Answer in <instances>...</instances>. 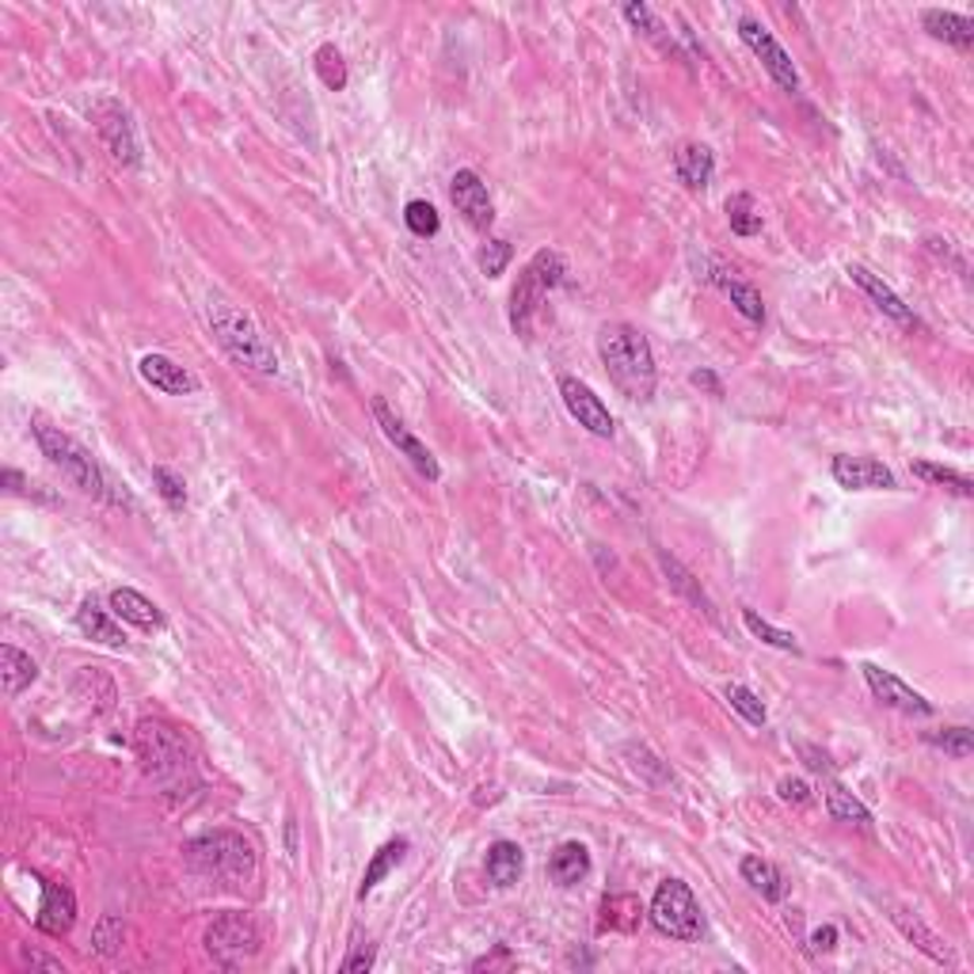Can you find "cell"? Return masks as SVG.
Listing matches in <instances>:
<instances>
[{
	"mask_svg": "<svg viewBox=\"0 0 974 974\" xmlns=\"http://www.w3.org/2000/svg\"><path fill=\"white\" fill-rule=\"evenodd\" d=\"M598 358H601V366H606L613 389L621 392V397H629L632 404H647V400L655 397V385H659L655 351L636 324H624V320L601 324Z\"/></svg>",
	"mask_w": 974,
	"mask_h": 974,
	"instance_id": "cell-1",
	"label": "cell"
},
{
	"mask_svg": "<svg viewBox=\"0 0 974 974\" xmlns=\"http://www.w3.org/2000/svg\"><path fill=\"white\" fill-rule=\"evenodd\" d=\"M137 762H142L145 777L160 784L165 792H183L195 788V754H191L187 739L165 720H142L134 731Z\"/></svg>",
	"mask_w": 974,
	"mask_h": 974,
	"instance_id": "cell-2",
	"label": "cell"
},
{
	"mask_svg": "<svg viewBox=\"0 0 974 974\" xmlns=\"http://www.w3.org/2000/svg\"><path fill=\"white\" fill-rule=\"evenodd\" d=\"M31 435H35L38 450H42V458L50 461L53 468H61V476H65L73 487H81L84 495H92V499L99 502H126V495L114 491V484L107 480V473L99 468V461L92 458L88 450H84L76 438H69L61 427H53L50 419H42V415H35L31 419Z\"/></svg>",
	"mask_w": 974,
	"mask_h": 974,
	"instance_id": "cell-3",
	"label": "cell"
},
{
	"mask_svg": "<svg viewBox=\"0 0 974 974\" xmlns=\"http://www.w3.org/2000/svg\"><path fill=\"white\" fill-rule=\"evenodd\" d=\"M183 861L191 872L206 879H218L226 887H244L255 876V849L252 841L233 830L198 833L183 845Z\"/></svg>",
	"mask_w": 974,
	"mask_h": 974,
	"instance_id": "cell-4",
	"label": "cell"
},
{
	"mask_svg": "<svg viewBox=\"0 0 974 974\" xmlns=\"http://www.w3.org/2000/svg\"><path fill=\"white\" fill-rule=\"evenodd\" d=\"M210 328L218 336L221 351L236 362V366L252 369L259 377L278 374V354L270 346V339L263 336V328L244 313V308L229 305V301H210Z\"/></svg>",
	"mask_w": 974,
	"mask_h": 974,
	"instance_id": "cell-5",
	"label": "cell"
},
{
	"mask_svg": "<svg viewBox=\"0 0 974 974\" xmlns=\"http://www.w3.org/2000/svg\"><path fill=\"white\" fill-rule=\"evenodd\" d=\"M563 275H568V263H563V255L552 252V247H540V252L525 263L514 290H510V328H514V336H522V339L533 336V316H537V308L545 305L548 290H556V285L563 282Z\"/></svg>",
	"mask_w": 974,
	"mask_h": 974,
	"instance_id": "cell-6",
	"label": "cell"
},
{
	"mask_svg": "<svg viewBox=\"0 0 974 974\" xmlns=\"http://www.w3.org/2000/svg\"><path fill=\"white\" fill-rule=\"evenodd\" d=\"M647 914H652L655 929L667 933L670 940H685V945H693V940L705 937L701 902H697V894L690 891V884H682V879H667V884H659Z\"/></svg>",
	"mask_w": 974,
	"mask_h": 974,
	"instance_id": "cell-7",
	"label": "cell"
},
{
	"mask_svg": "<svg viewBox=\"0 0 974 974\" xmlns=\"http://www.w3.org/2000/svg\"><path fill=\"white\" fill-rule=\"evenodd\" d=\"M203 945H206V952H210V960L218 963V967L241 971L244 963H252L255 955H259L263 933L247 914H221V917H214L210 922Z\"/></svg>",
	"mask_w": 974,
	"mask_h": 974,
	"instance_id": "cell-8",
	"label": "cell"
},
{
	"mask_svg": "<svg viewBox=\"0 0 974 974\" xmlns=\"http://www.w3.org/2000/svg\"><path fill=\"white\" fill-rule=\"evenodd\" d=\"M92 122H96L99 142L107 145V153H111L119 165H126V168L142 165V142H137L134 119H130V111L119 104V99L99 96L96 104H92Z\"/></svg>",
	"mask_w": 974,
	"mask_h": 974,
	"instance_id": "cell-9",
	"label": "cell"
},
{
	"mask_svg": "<svg viewBox=\"0 0 974 974\" xmlns=\"http://www.w3.org/2000/svg\"><path fill=\"white\" fill-rule=\"evenodd\" d=\"M739 38L750 46V50H754V58L762 61V69L769 73V81L777 84V88L800 92V69L792 65L788 50L769 35V31L762 27V23L750 20V15H742V20H739Z\"/></svg>",
	"mask_w": 974,
	"mask_h": 974,
	"instance_id": "cell-10",
	"label": "cell"
},
{
	"mask_svg": "<svg viewBox=\"0 0 974 974\" xmlns=\"http://www.w3.org/2000/svg\"><path fill=\"white\" fill-rule=\"evenodd\" d=\"M369 407H374V419H377V427H381V435L389 438V442L397 446V450L404 453L407 461H412V465H415V473H419L423 480H430V484H435L438 476H442V468H438L435 453H430L427 446H423L419 438H415L412 430L404 427V419H400V415L392 412V407L385 404L381 397H374V404H369Z\"/></svg>",
	"mask_w": 974,
	"mask_h": 974,
	"instance_id": "cell-11",
	"label": "cell"
},
{
	"mask_svg": "<svg viewBox=\"0 0 974 974\" xmlns=\"http://www.w3.org/2000/svg\"><path fill=\"white\" fill-rule=\"evenodd\" d=\"M560 397L579 427H586L598 438H613V415H609V407L601 404V397L591 385L579 381V377H560Z\"/></svg>",
	"mask_w": 974,
	"mask_h": 974,
	"instance_id": "cell-12",
	"label": "cell"
},
{
	"mask_svg": "<svg viewBox=\"0 0 974 974\" xmlns=\"http://www.w3.org/2000/svg\"><path fill=\"white\" fill-rule=\"evenodd\" d=\"M864 682H868L872 697L879 701V705L894 708V713L902 716H933V705L922 697L917 690H910L906 682H902L899 674H891V670L876 667V662H864Z\"/></svg>",
	"mask_w": 974,
	"mask_h": 974,
	"instance_id": "cell-13",
	"label": "cell"
},
{
	"mask_svg": "<svg viewBox=\"0 0 974 974\" xmlns=\"http://www.w3.org/2000/svg\"><path fill=\"white\" fill-rule=\"evenodd\" d=\"M450 198H453V206H458V214L473 229L487 233V229L495 226V206H491V195H487V183L480 180V172H473V168L453 172Z\"/></svg>",
	"mask_w": 974,
	"mask_h": 974,
	"instance_id": "cell-14",
	"label": "cell"
},
{
	"mask_svg": "<svg viewBox=\"0 0 974 974\" xmlns=\"http://www.w3.org/2000/svg\"><path fill=\"white\" fill-rule=\"evenodd\" d=\"M830 473L845 491H894L899 487L891 468L876 458H849V453H841V458H833Z\"/></svg>",
	"mask_w": 974,
	"mask_h": 974,
	"instance_id": "cell-15",
	"label": "cell"
},
{
	"mask_svg": "<svg viewBox=\"0 0 974 974\" xmlns=\"http://www.w3.org/2000/svg\"><path fill=\"white\" fill-rule=\"evenodd\" d=\"M849 278H853L856 285H861L864 293H868L872 297V305L879 308V313L887 316V320H894V324H902V328H922V320H917V313L914 308L906 305V301L899 297V293L891 290V285L884 282V278L879 275H872L868 267H861V263H853V267H849Z\"/></svg>",
	"mask_w": 974,
	"mask_h": 974,
	"instance_id": "cell-16",
	"label": "cell"
},
{
	"mask_svg": "<svg viewBox=\"0 0 974 974\" xmlns=\"http://www.w3.org/2000/svg\"><path fill=\"white\" fill-rule=\"evenodd\" d=\"M137 374H142L153 389L165 392V397H195L198 392V377L191 374L187 366H180L175 358H168V354H145V358L137 362Z\"/></svg>",
	"mask_w": 974,
	"mask_h": 974,
	"instance_id": "cell-17",
	"label": "cell"
},
{
	"mask_svg": "<svg viewBox=\"0 0 974 974\" xmlns=\"http://www.w3.org/2000/svg\"><path fill=\"white\" fill-rule=\"evenodd\" d=\"M38 929L50 933V937H65L76 922V899L65 884H53V879H42V906H38Z\"/></svg>",
	"mask_w": 974,
	"mask_h": 974,
	"instance_id": "cell-18",
	"label": "cell"
},
{
	"mask_svg": "<svg viewBox=\"0 0 974 974\" xmlns=\"http://www.w3.org/2000/svg\"><path fill=\"white\" fill-rule=\"evenodd\" d=\"M107 606H111L114 617H122V621L134 624V629H142V632H160L168 624V617L160 613L157 601H149L142 591H134V586H119V591H111Z\"/></svg>",
	"mask_w": 974,
	"mask_h": 974,
	"instance_id": "cell-19",
	"label": "cell"
},
{
	"mask_svg": "<svg viewBox=\"0 0 974 974\" xmlns=\"http://www.w3.org/2000/svg\"><path fill=\"white\" fill-rule=\"evenodd\" d=\"M674 172L690 191H705L708 183H713V172H716L713 149L701 145V142H682L678 145V153H674Z\"/></svg>",
	"mask_w": 974,
	"mask_h": 974,
	"instance_id": "cell-20",
	"label": "cell"
},
{
	"mask_svg": "<svg viewBox=\"0 0 974 974\" xmlns=\"http://www.w3.org/2000/svg\"><path fill=\"white\" fill-rule=\"evenodd\" d=\"M591 876V849L583 841H563L556 853L548 856V879L560 887H575Z\"/></svg>",
	"mask_w": 974,
	"mask_h": 974,
	"instance_id": "cell-21",
	"label": "cell"
},
{
	"mask_svg": "<svg viewBox=\"0 0 974 974\" xmlns=\"http://www.w3.org/2000/svg\"><path fill=\"white\" fill-rule=\"evenodd\" d=\"M922 27L929 31L933 38H940V42L955 46V50H971L974 46V20L971 15L945 12V8H929V12H922Z\"/></svg>",
	"mask_w": 974,
	"mask_h": 974,
	"instance_id": "cell-22",
	"label": "cell"
},
{
	"mask_svg": "<svg viewBox=\"0 0 974 974\" xmlns=\"http://www.w3.org/2000/svg\"><path fill=\"white\" fill-rule=\"evenodd\" d=\"M76 629H81L88 640H96V644H104V647H126L122 629L111 621V609H104L96 598L81 601V609H76Z\"/></svg>",
	"mask_w": 974,
	"mask_h": 974,
	"instance_id": "cell-23",
	"label": "cell"
},
{
	"mask_svg": "<svg viewBox=\"0 0 974 974\" xmlns=\"http://www.w3.org/2000/svg\"><path fill=\"white\" fill-rule=\"evenodd\" d=\"M484 872H487V879H491L495 887H514L518 879H522V872H525L522 845H518V841H495V845L487 849Z\"/></svg>",
	"mask_w": 974,
	"mask_h": 974,
	"instance_id": "cell-24",
	"label": "cell"
},
{
	"mask_svg": "<svg viewBox=\"0 0 974 974\" xmlns=\"http://www.w3.org/2000/svg\"><path fill=\"white\" fill-rule=\"evenodd\" d=\"M891 917H894V925H899V929H902V937L914 940V945L922 948V952L929 955L933 963H940V967H955V952L945 945V940L937 937V933L929 929V925L917 922V917H910L906 910H894Z\"/></svg>",
	"mask_w": 974,
	"mask_h": 974,
	"instance_id": "cell-25",
	"label": "cell"
},
{
	"mask_svg": "<svg viewBox=\"0 0 974 974\" xmlns=\"http://www.w3.org/2000/svg\"><path fill=\"white\" fill-rule=\"evenodd\" d=\"M742 879H746L750 887H754L757 894H762L765 902H780L784 899V876H780V868L772 861H765V856H742L739 864Z\"/></svg>",
	"mask_w": 974,
	"mask_h": 974,
	"instance_id": "cell-26",
	"label": "cell"
},
{
	"mask_svg": "<svg viewBox=\"0 0 974 974\" xmlns=\"http://www.w3.org/2000/svg\"><path fill=\"white\" fill-rule=\"evenodd\" d=\"M407 849H412V841L407 838H392V841H385V845L377 849L374 861L366 864V876H362V884H358V899H369V894L377 891V884H381V879L389 876L400 861H404Z\"/></svg>",
	"mask_w": 974,
	"mask_h": 974,
	"instance_id": "cell-27",
	"label": "cell"
},
{
	"mask_svg": "<svg viewBox=\"0 0 974 974\" xmlns=\"http://www.w3.org/2000/svg\"><path fill=\"white\" fill-rule=\"evenodd\" d=\"M708 278H713V282L720 285L723 293H728L731 305L739 308V313L746 316V320L765 324V301H762V293H757L754 285L742 282V278H731L728 270H720V267H716V275H708Z\"/></svg>",
	"mask_w": 974,
	"mask_h": 974,
	"instance_id": "cell-28",
	"label": "cell"
},
{
	"mask_svg": "<svg viewBox=\"0 0 974 974\" xmlns=\"http://www.w3.org/2000/svg\"><path fill=\"white\" fill-rule=\"evenodd\" d=\"M0 674H4V697H20V693L38 678V667L31 655L20 652V647L4 644L0 647Z\"/></svg>",
	"mask_w": 974,
	"mask_h": 974,
	"instance_id": "cell-29",
	"label": "cell"
},
{
	"mask_svg": "<svg viewBox=\"0 0 974 974\" xmlns=\"http://www.w3.org/2000/svg\"><path fill=\"white\" fill-rule=\"evenodd\" d=\"M659 563H662V571H667L670 586H674V591L682 594V598H690V601H693V609H701V613H705L708 621H716V606H713V598H708V594L701 591V583H697V579H693V571H685L682 563H678L674 556H667V552L659 556Z\"/></svg>",
	"mask_w": 974,
	"mask_h": 974,
	"instance_id": "cell-30",
	"label": "cell"
},
{
	"mask_svg": "<svg viewBox=\"0 0 974 974\" xmlns=\"http://www.w3.org/2000/svg\"><path fill=\"white\" fill-rule=\"evenodd\" d=\"M826 811H830L833 823H853V826H861V830H872V811L864 807L853 792H845L841 784L826 788Z\"/></svg>",
	"mask_w": 974,
	"mask_h": 974,
	"instance_id": "cell-31",
	"label": "cell"
},
{
	"mask_svg": "<svg viewBox=\"0 0 974 974\" xmlns=\"http://www.w3.org/2000/svg\"><path fill=\"white\" fill-rule=\"evenodd\" d=\"M910 468H914L917 480H925V484H933V487H945V491L960 495V499H971V495H974L971 476L955 473V468H948V465H933V461H914V465H910Z\"/></svg>",
	"mask_w": 974,
	"mask_h": 974,
	"instance_id": "cell-32",
	"label": "cell"
},
{
	"mask_svg": "<svg viewBox=\"0 0 974 974\" xmlns=\"http://www.w3.org/2000/svg\"><path fill=\"white\" fill-rule=\"evenodd\" d=\"M728 221H731V233L734 236H757L762 233V214L754 206V195L739 191V195L728 198Z\"/></svg>",
	"mask_w": 974,
	"mask_h": 974,
	"instance_id": "cell-33",
	"label": "cell"
},
{
	"mask_svg": "<svg viewBox=\"0 0 974 974\" xmlns=\"http://www.w3.org/2000/svg\"><path fill=\"white\" fill-rule=\"evenodd\" d=\"M742 624H746V629L754 632V636L762 640V644L777 647V652H792V655H800V640H795L792 632H784V629H777V624H769V621H765V617H757L754 609H742Z\"/></svg>",
	"mask_w": 974,
	"mask_h": 974,
	"instance_id": "cell-34",
	"label": "cell"
},
{
	"mask_svg": "<svg viewBox=\"0 0 974 974\" xmlns=\"http://www.w3.org/2000/svg\"><path fill=\"white\" fill-rule=\"evenodd\" d=\"M313 65H316V76H320L324 88H331V92H343L346 88V61H343V53H339L331 42H324L320 50H316Z\"/></svg>",
	"mask_w": 974,
	"mask_h": 974,
	"instance_id": "cell-35",
	"label": "cell"
},
{
	"mask_svg": "<svg viewBox=\"0 0 974 974\" xmlns=\"http://www.w3.org/2000/svg\"><path fill=\"white\" fill-rule=\"evenodd\" d=\"M723 697H728V705L734 708V713L742 716V720L750 723V728H765V720H769V713H765L762 697H757L754 690H746V685L731 682L728 690H723Z\"/></svg>",
	"mask_w": 974,
	"mask_h": 974,
	"instance_id": "cell-36",
	"label": "cell"
},
{
	"mask_svg": "<svg viewBox=\"0 0 974 974\" xmlns=\"http://www.w3.org/2000/svg\"><path fill=\"white\" fill-rule=\"evenodd\" d=\"M601 925H609V929H636L640 925V914H644V906H640L632 894H613V899H606V906H601Z\"/></svg>",
	"mask_w": 974,
	"mask_h": 974,
	"instance_id": "cell-37",
	"label": "cell"
},
{
	"mask_svg": "<svg viewBox=\"0 0 974 974\" xmlns=\"http://www.w3.org/2000/svg\"><path fill=\"white\" fill-rule=\"evenodd\" d=\"M153 484H157V495L165 499L168 510H175V514H180V510H187V484H183L180 473H172V468L157 465V468H153Z\"/></svg>",
	"mask_w": 974,
	"mask_h": 974,
	"instance_id": "cell-38",
	"label": "cell"
},
{
	"mask_svg": "<svg viewBox=\"0 0 974 974\" xmlns=\"http://www.w3.org/2000/svg\"><path fill=\"white\" fill-rule=\"evenodd\" d=\"M404 226L412 229L415 236L430 241V236H438V229H442V218H438V210L430 203H423V198H412V203L404 206Z\"/></svg>",
	"mask_w": 974,
	"mask_h": 974,
	"instance_id": "cell-39",
	"label": "cell"
},
{
	"mask_svg": "<svg viewBox=\"0 0 974 974\" xmlns=\"http://www.w3.org/2000/svg\"><path fill=\"white\" fill-rule=\"evenodd\" d=\"M122 937H126V925H122V917L114 914H104L96 925V933H92V948H96L99 955H114L122 948Z\"/></svg>",
	"mask_w": 974,
	"mask_h": 974,
	"instance_id": "cell-40",
	"label": "cell"
},
{
	"mask_svg": "<svg viewBox=\"0 0 974 974\" xmlns=\"http://www.w3.org/2000/svg\"><path fill=\"white\" fill-rule=\"evenodd\" d=\"M929 742H933V746L945 750V754H952V757H971V750H974V734H971L967 728L933 731V734H929Z\"/></svg>",
	"mask_w": 974,
	"mask_h": 974,
	"instance_id": "cell-41",
	"label": "cell"
},
{
	"mask_svg": "<svg viewBox=\"0 0 974 974\" xmlns=\"http://www.w3.org/2000/svg\"><path fill=\"white\" fill-rule=\"evenodd\" d=\"M510 259H514V247H510V241H499V236H495V241H487L480 247V270L487 278H499L502 270H507Z\"/></svg>",
	"mask_w": 974,
	"mask_h": 974,
	"instance_id": "cell-42",
	"label": "cell"
},
{
	"mask_svg": "<svg viewBox=\"0 0 974 974\" xmlns=\"http://www.w3.org/2000/svg\"><path fill=\"white\" fill-rule=\"evenodd\" d=\"M624 20H629L636 31H644L647 38H659V35H662V20H659V15H655L647 4H640V0L624 4Z\"/></svg>",
	"mask_w": 974,
	"mask_h": 974,
	"instance_id": "cell-43",
	"label": "cell"
},
{
	"mask_svg": "<svg viewBox=\"0 0 974 974\" xmlns=\"http://www.w3.org/2000/svg\"><path fill=\"white\" fill-rule=\"evenodd\" d=\"M374 960H377V948L374 945H354L351 948V955H346L343 960V974H366L369 967H374Z\"/></svg>",
	"mask_w": 974,
	"mask_h": 974,
	"instance_id": "cell-44",
	"label": "cell"
},
{
	"mask_svg": "<svg viewBox=\"0 0 974 974\" xmlns=\"http://www.w3.org/2000/svg\"><path fill=\"white\" fill-rule=\"evenodd\" d=\"M777 792H780V800H784V803H795V807H807V803L815 800V795H811V788L803 784V780H795V777H784V780H780Z\"/></svg>",
	"mask_w": 974,
	"mask_h": 974,
	"instance_id": "cell-45",
	"label": "cell"
},
{
	"mask_svg": "<svg viewBox=\"0 0 974 974\" xmlns=\"http://www.w3.org/2000/svg\"><path fill=\"white\" fill-rule=\"evenodd\" d=\"M800 757H803V762H807V769H815V772H833V762H830V757H826L818 746H807V742H800Z\"/></svg>",
	"mask_w": 974,
	"mask_h": 974,
	"instance_id": "cell-46",
	"label": "cell"
},
{
	"mask_svg": "<svg viewBox=\"0 0 974 974\" xmlns=\"http://www.w3.org/2000/svg\"><path fill=\"white\" fill-rule=\"evenodd\" d=\"M833 945H838V929H833V925H823V929L811 933V952L815 955L833 952Z\"/></svg>",
	"mask_w": 974,
	"mask_h": 974,
	"instance_id": "cell-47",
	"label": "cell"
},
{
	"mask_svg": "<svg viewBox=\"0 0 974 974\" xmlns=\"http://www.w3.org/2000/svg\"><path fill=\"white\" fill-rule=\"evenodd\" d=\"M690 381L697 385V389H708L713 397H723V385H720V377H716L713 369H693Z\"/></svg>",
	"mask_w": 974,
	"mask_h": 974,
	"instance_id": "cell-48",
	"label": "cell"
},
{
	"mask_svg": "<svg viewBox=\"0 0 974 974\" xmlns=\"http://www.w3.org/2000/svg\"><path fill=\"white\" fill-rule=\"evenodd\" d=\"M0 484H4V491H12V495H31L27 480H23V476L15 473V468H4V476H0Z\"/></svg>",
	"mask_w": 974,
	"mask_h": 974,
	"instance_id": "cell-49",
	"label": "cell"
},
{
	"mask_svg": "<svg viewBox=\"0 0 974 974\" xmlns=\"http://www.w3.org/2000/svg\"><path fill=\"white\" fill-rule=\"evenodd\" d=\"M23 963H31V967H46V971H65V967H61V960H53V955H42V952H23Z\"/></svg>",
	"mask_w": 974,
	"mask_h": 974,
	"instance_id": "cell-50",
	"label": "cell"
}]
</instances>
